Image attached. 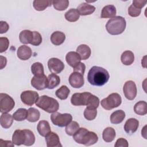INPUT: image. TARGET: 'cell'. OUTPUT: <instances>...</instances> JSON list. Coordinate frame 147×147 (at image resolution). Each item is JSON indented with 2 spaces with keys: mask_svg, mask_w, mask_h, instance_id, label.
I'll use <instances>...</instances> for the list:
<instances>
[{
  "mask_svg": "<svg viewBox=\"0 0 147 147\" xmlns=\"http://www.w3.org/2000/svg\"><path fill=\"white\" fill-rule=\"evenodd\" d=\"M110 75L108 71L100 67L93 66L87 74L88 82L92 86H102L109 80Z\"/></svg>",
  "mask_w": 147,
  "mask_h": 147,
  "instance_id": "cell-1",
  "label": "cell"
},
{
  "mask_svg": "<svg viewBox=\"0 0 147 147\" xmlns=\"http://www.w3.org/2000/svg\"><path fill=\"white\" fill-rule=\"evenodd\" d=\"M73 138L76 142L85 146L92 145L98 141V137L95 133L88 131L84 127H79L73 135Z\"/></svg>",
  "mask_w": 147,
  "mask_h": 147,
  "instance_id": "cell-2",
  "label": "cell"
},
{
  "mask_svg": "<svg viewBox=\"0 0 147 147\" xmlns=\"http://www.w3.org/2000/svg\"><path fill=\"white\" fill-rule=\"evenodd\" d=\"M126 22L125 19L121 16H115L110 18L106 25L107 32L111 35H118L125 30Z\"/></svg>",
  "mask_w": 147,
  "mask_h": 147,
  "instance_id": "cell-3",
  "label": "cell"
},
{
  "mask_svg": "<svg viewBox=\"0 0 147 147\" xmlns=\"http://www.w3.org/2000/svg\"><path fill=\"white\" fill-rule=\"evenodd\" d=\"M36 105L48 113L56 112L59 108L57 100L47 95H42L39 97Z\"/></svg>",
  "mask_w": 147,
  "mask_h": 147,
  "instance_id": "cell-4",
  "label": "cell"
},
{
  "mask_svg": "<svg viewBox=\"0 0 147 147\" xmlns=\"http://www.w3.org/2000/svg\"><path fill=\"white\" fill-rule=\"evenodd\" d=\"M122 103V98L118 93H112L107 98L103 99L100 102L102 107L106 110H110L118 107Z\"/></svg>",
  "mask_w": 147,
  "mask_h": 147,
  "instance_id": "cell-5",
  "label": "cell"
},
{
  "mask_svg": "<svg viewBox=\"0 0 147 147\" xmlns=\"http://www.w3.org/2000/svg\"><path fill=\"white\" fill-rule=\"evenodd\" d=\"M51 119L53 125L59 127H64L72 121V117L68 113L61 114L55 112L51 114Z\"/></svg>",
  "mask_w": 147,
  "mask_h": 147,
  "instance_id": "cell-6",
  "label": "cell"
},
{
  "mask_svg": "<svg viewBox=\"0 0 147 147\" xmlns=\"http://www.w3.org/2000/svg\"><path fill=\"white\" fill-rule=\"evenodd\" d=\"M92 94L88 92L82 93H75L71 98V104L74 106H88Z\"/></svg>",
  "mask_w": 147,
  "mask_h": 147,
  "instance_id": "cell-7",
  "label": "cell"
},
{
  "mask_svg": "<svg viewBox=\"0 0 147 147\" xmlns=\"http://www.w3.org/2000/svg\"><path fill=\"white\" fill-rule=\"evenodd\" d=\"M15 106L14 99L8 94H0V111L1 113L10 111Z\"/></svg>",
  "mask_w": 147,
  "mask_h": 147,
  "instance_id": "cell-8",
  "label": "cell"
},
{
  "mask_svg": "<svg viewBox=\"0 0 147 147\" xmlns=\"http://www.w3.org/2000/svg\"><path fill=\"white\" fill-rule=\"evenodd\" d=\"M21 99L23 103L27 106H32L39 98L38 94L34 91L27 90L21 94Z\"/></svg>",
  "mask_w": 147,
  "mask_h": 147,
  "instance_id": "cell-9",
  "label": "cell"
},
{
  "mask_svg": "<svg viewBox=\"0 0 147 147\" xmlns=\"http://www.w3.org/2000/svg\"><path fill=\"white\" fill-rule=\"evenodd\" d=\"M123 91L125 96L128 100H133L137 95V87L136 83L132 80H128L125 82L123 87Z\"/></svg>",
  "mask_w": 147,
  "mask_h": 147,
  "instance_id": "cell-10",
  "label": "cell"
},
{
  "mask_svg": "<svg viewBox=\"0 0 147 147\" xmlns=\"http://www.w3.org/2000/svg\"><path fill=\"white\" fill-rule=\"evenodd\" d=\"M31 85L37 90H42L48 87V78L44 74L34 76L31 79Z\"/></svg>",
  "mask_w": 147,
  "mask_h": 147,
  "instance_id": "cell-11",
  "label": "cell"
},
{
  "mask_svg": "<svg viewBox=\"0 0 147 147\" xmlns=\"http://www.w3.org/2000/svg\"><path fill=\"white\" fill-rule=\"evenodd\" d=\"M48 67L52 74H60L64 69V64L60 59L52 57L48 60Z\"/></svg>",
  "mask_w": 147,
  "mask_h": 147,
  "instance_id": "cell-12",
  "label": "cell"
},
{
  "mask_svg": "<svg viewBox=\"0 0 147 147\" xmlns=\"http://www.w3.org/2000/svg\"><path fill=\"white\" fill-rule=\"evenodd\" d=\"M70 85L75 88L82 87L84 83L83 75L77 72H73L68 79Z\"/></svg>",
  "mask_w": 147,
  "mask_h": 147,
  "instance_id": "cell-13",
  "label": "cell"
},
{
  "mask_svg": "<svg viewBox=\"0 0 147 147\" xmlns=\"http://www.w3.org/2000/svg\"><path fill=\"white\" fill-rule=\"evenodd\" d=\"M45 141L48 147L62 146L59 136L55 132L51 131L45 136Z\"/></svg>",
  "mask_w": 147,
  "mask_h": 147,
  "instance_id": "cell-14",
  "label": "cell"
},
{
  "mask_svg": "<svg viewBox=\"0 0 147 147\" xmlns=\"http://www.w3.org/2000/svg\"><path fill=\"white\" fill-rule=\"evenodd\" d=\"M12 141L14 145H24L26 142V133L24 130H16L12 136Z\"/></svg>",
  "mask_w": 147,
  "mask_h": 147,
  "instance_id": "cell-15",
  "label": "cell"
},
{
  "mask_svg": "<svg viewBox=\"0 0 147 147\" xmlns=\"http://www.w3.org/2000/svg\"><path fill=\"white\" fill-rule=\"evenodd\" d=\"M139 126V121L133 118L128 119L124 125V130L128 134H132L135 133Z\"/></svg>",
  "mask_w": 147,
  "mask_h": 147,
  "instance_id": "cell-16",
  "label": "cell"
},
{
  "mask_svg": "<svg viewBox=\"0 0 147 147\" xmlns=\"http://www.w3.org/2000/svg\"><path fill=\"white\" fill-rule=\"evenodd\" d=\"M17 57L22 60H27L30 59L32 55L31 48L25 45L20 46L17 52Z\"/></svg>",
  "mask_w": 147,
  "mask_h": 147,
  "instance_id": "cell-17",
  "label": "cell"
},
{
  "mask_svg": "<svg viewBox=\"0 0 147 147\" xmlns=\"http://www.w3.org/2000/svg\"><path fill=\"white\" fill-rule=\"evenodd\" d=\"M65 60L69 66L74 67L76 64L80 62L82 59L78 53L71 51L67 53L65 56Z\"/></svg>",
  "mask_w": 147,
  "mask_h": 147,
  "instance_id": "cell-18",
  "label": "cell"
},
{
  "mask_svg": "<svg viewBox=\"0 0 147 147\" xmlns=\"http://www.w3.org/2000/svg\"><path fill=\"white\" fill-rule=\"evenodd\" d=\"M77 10L80 15L87 16L90 15L94 12L95 10V7L87 3L83 2L78 6Z\"/></svg>",
  "mask_w": 147,
  "mask_h": 147,
  "instance_id": "cell-19",
  "label": "cell"
},
{
  "mask_svg": "<svg viewBox=\"0 0 147 147\" xmlns=\"http://www.w3.org/2000/svg\"><path fill=\"white\" fill-rule=\"evenodd\" d=\"M117 11L115 7L113 5H109L104 6L102 10L100 17L102 18H113L115 16Z\"/></svg>",
  "mask_w": 147,
  "mask_h": 147,
  "instance_id": "cell-20",
  "label": "cell"
},
{
  "mask_svg": "<svg viewBox=\"0 0 147 147\" xmlns=\"http://www.w3.org/2000/svg\"><path fill=\"white\" fill-rule=\"evenodd\" d=\"M37 131L39 134L42 137H45L48 133L51 131V126L47 121H40L37 126Z\"/></svg>",
  "mask_w": 147,
  "mask_h": 147,
  "instance_id": "cell-21",
  "label": "cell"
},
{
  "mask_svg": "<svg viewBox=\"0 0 147 147\" xmlns=\"http://www.w3.org/2000/svg\"><path fill=\"white\" fill-rule=\"evenodd\" d=\"M65 40V35L64 33L60 31L54 32L51 36V42L56 46L62 44Z\"/></svg>",
  "mask_w": 147,
  "mask_h": 147,
  "instance_id": "cell-22",
  "label": "cell"
},
{
  "mask_svg": "<svg viewBox=\"0 0 147 147\" xmlns=\"http://www.w3.org/2000/svg\"><path fill=\"white\" fill-rule=\"evenodd\" d=\"M33 38V32L29 30H24L19 34V39L24 44H31Z\"/></svg>",
  "mask_w": 147,
  "mask_h": 147,
  "instance_id": "cell-23",
  "label": "cell"
},
{
  "mask_svg": "<svg viewBox=\"0 0 147 147\" xmlns=\"http://www.w3.org/2000/svg\"><path fill=\"white\" fill-rule=\"evenodd\" d=\"M76 52L80 55L81 59L85 60L88 59L91 53L90 48L86 44H81L76 49Z\"/></svg>",
  "mask_w": 147,
  "mask_h": 147,
  "instance_id": "cell-24",
  "label": "cell"
},
{
  "mask_svg": "<svg viewBox=\"0 0 147 147\" xmlns=\"http://www.w3.org/2000/svg\"><path fill=\"white\" fill-rule=\"evenodd\" d=\"M125 118V113L122 110H118L114 111L110 115V122L113 124L121 123Z\"/></svg>",
  "mask_w": 147,
  "mask_h": 147,
  "instance_id": "cell-25",
  "label": "cell"
},
{
  "mask_svg": "<svg viewBox=\"0 0 147 147\" xmlns=\"http://www.w3.org/2000/svg\"><path fill=\"white\" fill-rule=\"evenodd\" d=\"M13 117L7 113H2L0 117V123L1 126L5 129L9 128L13 124Z\"/></svg>",
  "mask_w": 147,
  "mask_h": 147,
  "instance_id": "cell-26",
  "label": "cell"
},
{
  "mask_svg": "<svg viewBox=\"0 0 147 147\" xmlns=\"http://www.w3.org/2000/svg\"><path fill=\"white\" fill-rule=\"evenodd\" d=\"M52 1L50 0H34L33 2V6L35 10L43 11L52 5Z\"/></svg>",
  "mask_w": 147,
  "mask_h": 147,
  "instance_id": "cell-27",
  "label": "cell"
},
{
  "mask_svg": "<svg viewBox=\"0 0 147 147\" xmlns=\"http://www.w3.org/2000/svg\"><path fill=\"white\" fill-rule=\"evenodd\" d=\"M116 136L115 130L111 127H107L105 129L102 133V138L106 142H112Z\"/></svg>",
  "mask_w": 147,
  "mask_h": 147,
  "instance_id": "cell-28",
  "label": "cell"
},
{
  "mask_svg": "<svg viewBox=\"0 0 147 147\" xmlns=\"http://www.w3.org/2000/svg\"><path fill=\"white\" fill-rule=\"evenodd\" d=\"M121 60L122 64L125 65H131L134 60V53L130 51H124L121 55Z\"/></svg>",
  "mask_w": 147,
  "mask_h": 147,
  "instance_id": "cell-29",
  "label": "cell"
},
{
  "mask_svg": "<svg viewBox=\"0 0 147 147\" xmlns=\"http://www.w3.org/2000/svg\"><path fill=\"white\" fill-rule=\"evenodd\" d=\"M147 103L145 101L141 100L137 102L134 106V111L136 114L140 115H144L147 113Z\"/></svg>",
  "mask_w": 147,
  "mask_h": 147,
  "instance_id": "cell-30",
  "label": "cell"
},
{
  "mask_svg": "<svg viewBox=\"0 0 147 147\" xmlns=\"http://www.w3.org/2000/svg\"><path fill=\"white\" fill-rule=\"evenodd\" d=\"M80 14L77 9H70L65 13V18L69 22H74L78 21L79 18Z\"/></svg>",
  "mask_w": 147,
  "mask_h": 147,
  "instance_id": "cell-31",
  "label": "cell"
},
{
  "mask_svg": "<svg viewBox=\"0 0 147 147\" xmlns=\"http://www.w3.org/2000/svg\"><path fill=\"white\" fill-rule=\"evenodd\" d=\"M40 117V111L34 108L30 107L28 110V115L26 119L30 122H35L37 121Z\"/></svg>",
  "mask_w": 147,
  "mask_h": 147,
  "instance_id": "cell-32",
  "label": "cell"
},
{
  "mask_svg": "<svg viewBox=\"0 0 147 147\" xmlns=\"http://www.w3.org/2000/svg\"><path fill=\"white\" fill-rule=\"evenodd\" d=\"M60 82V77L55 74H51L48 76V89H53L56 87Z\"/></svg>",
  "mask_w": 147,
  "mask_h": 147,
  "instance_id": "cell-33",
  "label": "cell"
},
{
  "mask_svg": "<svg viewBox=\"0 0 147 147\" xmlns=\"http://www.w3.org/2000/svg\"><path fill=\"white\" fill-rule=\"evenodd\" d=\"M70 93L69 89L66 86H61L59 89L56 91V96L61 99V100H65L66 99L69 94Z\"/></svg>",
  "mask_w": 147,
  "mask_h": 147,
  "instance_id": "cell-34",
  "label": "cell"
},
{
  "mask_svg": "<svg viewBox=\"0 0 147 147\" xmlns=\"http://www.w3.org/2000/svg\"><path fill=\"white\" fill-rule=\"evenodd\" d=\"M28 110L24 108H20L13 114V118L17 121H22L26 119Z\"/></svg>",
  "mask_w": 147,
  "mask_h": 147,
  "instance_id": "cell-35",
  "label": "cell"
},
{
  "mask_svg": "<svg viewBox=\"0 0 147 147\" xmlns=\"http://www.w3.org/2000/svg\"><path fill=\"white\" fill-rule=\"evenodd\" d=\"M31 72L34 76H40L44 74V67L40 62L34 63L31 66Z\"/></svg>",
  "mask_w": 147,
  "mask_h": 147,
  "instance_id": "cell-36",
  "label": "cell"
},
{
  "mask_svg": "<svg viewBox=\"0 0 147 147\" xmlns=\"http://www.w3.org/2000/svg\"><path fill=\"white\" fill-rule=\"evenodd\" d=\"M79 129V125L76 121H71L65 127V133L69 136H73Z\"/></svg>",
  "mask_w": 147,
  "mask_h": 147,
  "instance_id": "cell-37",
  "label": "cell"
},
{
  "mask_svg": "<svg viewBox=\"0 0 147 147\" xmlns=\"http://www.w3.org/2000/svg\"><path fill=\"white\" fill-rule=\"evenodd\" d=\"M52 5L56 10L59 11H63L68 7L69 5V1L68 0L53 1Z\"/></svg>",
  "mask_w": 147,
  "mask_h": 147,
  "instance_id": "cell-38",
  "label": "cell"
},
{
  "mask_svg": "<svg viewBox=\"0 0 147 147\" xmlns=\"http://www.w3.org/2000/svg\"><path fill=\"white\" fill-rule=\"evenodd\" d=\"M97 115L96 109L86 107L84 111V117L88 121L94 119Z\"/></svg>",
  "mask_w": 147,
  "mask_h": 147,
  "instance_id": "cell-39",
  "label": "cell"
},
{
  "mask_svg": "<svg viewBox=\"0 0 147 147\" xmlns=\"http://www.w3.org/2000/svg\"><path fill=\"white\" fill-rule=\"evenodd\" d=\"M26 133V142L24 144L25 146H31L35 142V136L34 133L29 129H25Z\"/></svg>",
  "mask_w": 147,
  "mask_h": 147,
  "instance_id": "cell-40",
  "label": "cell"
},
{
  "mask_svg": "<svg viewBox=\"0 0 147 147\" xmlns=\"http://www.w3.org/2000/svg\"><path fill=\"white\" fill-rule=\"evenodd\" d=\"M9 45V41L7 38L1 37L0 38V52L3 53L5 52Z\"/></svg>",
  "mask_w": 147,
  "mask_h": 147,
  "instance_id": "cell-41",
  "label": "cell"
},
{
  "mask_svg": "<svg viewBox=\"0 0 147 147\" xmlns=\"http://www.w3.org/2000/svg\"><path fill=\"white\" fill-rule=\"evenodd\" d=\"M33 38L32 43V45L38 46L42 42V37L40 33L37 31H33Z\"/></svg>",
  "mask_w": 147,
  "mask_h": 147,
  "instance_id": "cell-42",
  "label": "cell"
},
{
  "mask_svg": "<svg viewBox=\"0 0 147 147\" xmlns=\"http://www.w3.org/2000/svg\"><path fill=\"white\" fill-rule=\"evenodd\" d=\"M141 12V9H138L131 5L128 8V14L130 16L132 17H136L140 16Z\"/></svg>",
  "mask_w": 147,
  "mask_h": 147,
  "instance_id": "cell-43",
  "label": "cell"
},
{
  "mask_svg": "<svg viewBox=\"0 0 147 147\" xmlns=\"http://www.w3.org/2000/svg\"><path fill=\"white\" fill-rule=\"evenodd\" d=\"M85 69H86L85 64L81 62L79 63L74 67H73V72H77L80 73L83 75L85 72Z\"/></svg>",
  "mask_w": 147,
  "mask_h": 147,
  "instance_id": "cell-44",
  "label": "cell"
},
{
  "mask_svg": "<svg viewBox=\"0 0 147 147\" xmlns=\"http://www.w3.org/2000/svg\"><path fill=\"white\" fill-rule=\"evenodd\" d=\"M128 146H129V144H128L127 141L123 138H118L116 141L115 144L114 145L115 147H120V146L127 147Z\"/></svg>",
  "mask_w": 147,
  "mask_h": 147,
  "instance_id": "cell-45",
  "label": "cell"
},
{
  "mask_svg": "<svg viewBox=\"0 0 147 147\" xmlns=\"http://www.w3.org/2000/svg\"><path fill=\"white\" fill-rule=\"evenodd\" d=\"M147 2L145 1H142V0H134L133 1V5L135 6L136 7L141 9L143 7L145 6Z\"/></svg>",
  "mask_w": 147,
  "mask_h": 147,
  "instance_id": "cell-46",
  "label": "cell"
},
{
  "mask_svg": "<svg viewBox=\"0 0 147 147\" xmlns=\"http://www.w3.org/2000/svg\"><path fill=\"white\" fill-rule=\"evenodd\" d=\"M9 29V26L8 24L3 21H0V33L3 34L7 32Z\"/></svg>",
  "mask_w": 147,
  "mask_h": 147,
  "instance_id": "cell-47",
  "label": "cell"
},
{
  "mask_svg": "<svg viewBox=\"0 0 147 147\" xmlns=\"http://www.w3.org/2000/svg\"><path fill=\"white\" fill-rule=\"evenodd\" d=\"M0 59H1V69H3L4 67H5L6 65V63H7V59L5 57L3 56H0Z\"/></svg>",
  "mask_w": 147,
  "mask_h": 147,
  "instance_id": "cell-48",
  "label": "cell"
},
{
  "mask_svg": "<svg viewBox=\"0 0 147 147\" xmlns=\"http://www.w3.org/2000/svg\"><path fill=\"white\" fill-rule=\"evenodd\" d=\"M146 127H145V129H144L145 131H144V129H142V130H141V135H142V136L144 137V138L145 139H146V138H146Z\"/></svg>",
  "mask_w": 147,
  "mask_h": 147,
  "instance_id": "cell-49",
  "label": "cell"
}]
</instances>
